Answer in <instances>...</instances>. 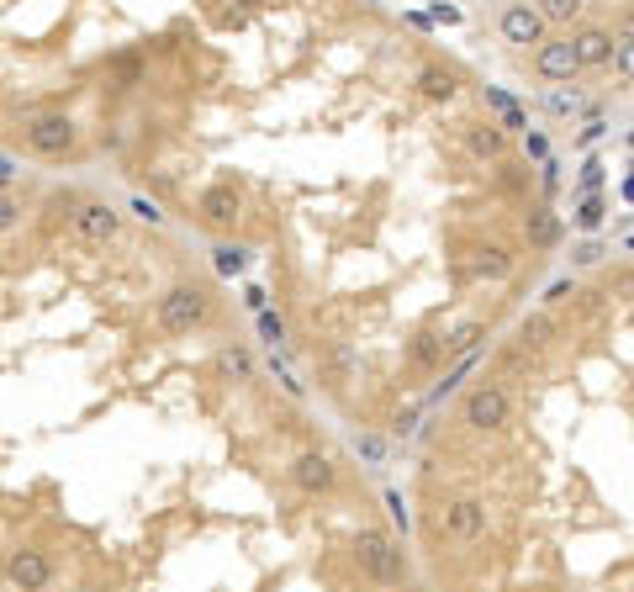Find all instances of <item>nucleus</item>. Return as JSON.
<instances>
[{
  "label": "nucleus",
  "instance_id": "f257e3e1",
  "mask_svg": "<svg viewBox=\"0 0 634 592\" xmlns=\"http://www.w3.org/2000/svg\"><path fill=\"white\" fill-rule=\"evenodd\" d=\"M154 323L164 339H191L212 323V291L201 281H175L170 291L154 302Z\"/></svg>",
  "mask_w": 634,
  "mask_h": 592
},
{
  "label": "nucleus",
  "instance_id": "f03ea898",
  "mask_svg": "<svg viewBox=\"0 0 634 592\" xmlns=\"http://www.w3.org/2000/svg\"><path fill=\"white\" fill-rule=\"evenodd\" d=\"M354 566L376 587H407V550L376 524H365L354 534Z\"/></svg>",
  "mask_w": 634,
  "mask_h": 592
},
{
  "label": "nucleus",
  "instance_id": "7ed1b4c3",
  "mask_svg": "<svg viewBox=\"0 0 634 592\" xmlns=\"http://www.w3.org/2000/svg\"><path fill=\"white\" fill-rule=\"evenodd\" d=\"M460 423L476 434H502L513 423V397L502 381H476L471 392L460 397Z\"/></svg>",
  "mask_w": 634,
  "mask_h": 592
},
{
  "label": "nucleus",
  "instance_id": "20e7f679",
  "mask_svg": "<svg viewBox=\"0 0 634 592\" xmlns=\"http://www.w3.org/2000/svg\"><path fill=\"white\" fill-rule=\"evenodd\" d=\"M27 148L37 159H69L80 148V127H74L69 111H37L27 122Z\"/></svg>",
  "mask_w": 634,
  "mask_h": 592
},
{
  "label": "nucleus",
  "instance_id": "39448f33",
  "mask_svg": "<svg viewBox=\"0 0 634 592\" xmlns=\"http://www.w3.org/2000/svg\"><path fill=\"white\" fill-rule=\"evenodd\" d=\"M497 32H502V43H513V48H539L550 37V22L539 16L534 0H508L497 16Z\"/></svg>",
  "mask_w": 634,
  "mask_h": 592
},
{
  "label": "nucleus",
  "instance_id": "423d86ee",
  "mask_svg": "<svg viewBox=\"0 0 634 592\" xmlns=\"http://www.w3.org/2000/svg\"><path fill=\"white\" fill-rule=\"evenodd\" d=\"M69 228H74V238H85V244H111V238L122 233V212L111 207V201H74Z\"/></svg>",
  "mask_w": 634,
  "mask_h": 592
},
{
  "label": "nucleus",
  "instance_id": "0eeeda50",
  "mask_svg": "<svg viewBox=\"0 0 634 592\" xmlns=\"http://www.w3.org/2000/svg\"><path fill=\"white\" fill-rule=\"evenodd\" d=\"M196 212H201V222H207V228L233 233L238 217H244V196H238L233 180H217V185H207V191L196 196Z\"/></svg>",
  "mask_w": 634,
  "mask_h": 592
},
{
  "label": "nucleus",
  "instance_id": "6e6552de",
  "mask_svg": "<svg viewBox=\"0 0 634 592\" xmlns=\"http://www.w3.org/2000/svg\"><path fill=\"white\" fill-rule=\"evenodd\" d=\"M6 582H11L16 592H48V587H53V561H48V550H32V545L11 550V555H6Z\"/></svg>",
  "mask_w": 634,
  "mask_h": 592
},
{
  "label": "nucleus",
  "instance_id": "1a4fd4ad",
  "mask_svg": "<svg viewBox=\"0 0 634 592\" xmlns=\"http://www.w3.org/2000/svg\"><path fill=\"white\" fill-rule=\"evenodd\" d=\"M439 524L455 545H471V540L487 534V503H481V497H450L444 513H439Z\"/></svg>",
  "mask_w": 634,
  "mask_h": 592
},
{
  "label": "nucleus",
  "instance_id": "9d476101",
  "mask_svg": "<svg viewBox=\"0 0 634 592\" xmlns=\"http://www.w3.org/2000/svg\"><path fill=\"white\" fill-rule=\"evenodd\" d=\"M534 74L550 85H566L582 74V64H576V48H571V32L566 37H545V43L534 48Z\"/></svg>",
  "mask_w": 634,
  "mask_h": 592
},
{
  "label": "nucleus",
  "instance_id": "9b49d317",
  "mask_svg": "<svg viewBox=\"0 0 634 592\" xmlns=\"http://www.w3.org/2000/svg\"><path fill=\"white\" fill-rule=\"evenodd\" d=\"M291 481H296L307 497H328L333 487H339V466H333L323 450H302V455L291 460Z\"/></svg>",
  "mask_w": 634,
  "mask_h": 592
},
{
  "label": "nucleus",
  "instance_id": "f8f14e48",
  "mask_svg": "<svg viewBox=\"0 0 634 592\" xmlns=\"http://www.w3.org/2000/svg\"><path fill=\"white\" fill-rule=\"evenodd\" d=\"M571 48H576V64L582 69H608L613 64V27H598V22H587V27H576L571 32Z\"/></svg>",
  "mask_w": 634,
  "mask_h": 592
},
{
  "label": "nucleus",
  "instance_id": "ddd939ff",
  "mask_svg": "<svg viewBox=\"0 0 634 592\" xmlns=\"http://www.w3.org/2000/svg\"><path fill=\"white\" fill-rule=\"evenodd\" d=\"M418 96L434 101V106H450V101L460 96V74L444 69V64H423V69H418Z\"/></svg>",
  "mask_w": 634,
  "mask_h": 592
},
{
  "label": "nucleus",
  "instance_id": "4468645a",
  "mask_svg": "<svg viewBox=\"0 0 634 592\" xmlns=\"http://www.w3.org/2000/svg\"><path fill=\"white\" fill-rule=\"evenodd\" d=\"M502 148H508V127H497V122L465 127V154L471 159H502Z\"/></svg>",
  "mask_w": 634,
  "mask_h": 592
},
{
  "label": "nucleus",
  "instance_id": "2eb2a0df",
  "mask_svg": "<svg viewBox=\"0 0 634 592\" xmlns=\"http://www.w3.org/2000/svg\"><path fill=\"white\" fill-rule=\"evenodd\" d=\"M524 233H529L534 249H555V244H561V212L545 207V201H534L529 217H524Z\"/></svg>",
  "mask_w": 634,
  "mask_h": 592
},
{
  "label": "nucleus",
  "instance_id": "dca6fc26",
  "mask_svg": "<svg viewBox=\"0 0 634 592\" xmlns=\"http://www.w3.org/2000/svg\"><path fill=\"white\" fill-rule=\"evenodd\" d=\"M212 370H217V381L244 386V381H254V355H249L244 344H222V349H217V360H212Z\"/></svg>",
  "mask_w": 634,
  "mask_h": 592
},
{
  "label": "nucleus",
  "instance_id": "f3484780",
  "mask_svg": "<svg viewBox=\"0 0 634 592\" xmlns=\"http://www.w3.org/2000/svg\"><path fill=\"white\" fill-rule=\"evenodd\" d=\"M487 106L497 111V127H508V133H524V127H529L524 106H518V101L508 96V90H492V85H487Z\"/></svg>",
  "mask_w": 634,
  "mask_h": 592
},
{
  "label": "nucleus",
  "instance_id": "a211bd4d",
  "mask_svg": "<svg viewBox=\"0 0 634 592\" xmlns=\"http://www.w3.org/2000/svg\"><path fill=\"white\" fill-rule=\"evenodd\" d=\"M476 275H481V281H508V275H513V254L502 244L476 249Z\"/></svg>",
  "mask_w": 634,
  "mask_h": 592
},
{
  "label": "nucleus",
  "instance_id": "6ab92c4d",
  "mask_svg": "<svg viewBox=\"0 0 634 592\" xmlns=\"http://www.w3.org/2000/svg\"><path fill=\"white\" fill-rule=\"evenodd\" d=\"M534 6H539V16H545L550 27H571L576 16H582L587 0H534Z\"/></svg>",
  "mask_w": 634,
  "mask_h": 592
},
{
  "label": "nucleus",
  "instance_id": "aec40b11",
  "mask_svg": "<svg viewBox=\"0 0 634 592\" xmlns=\"http://www.w3.org/2000/svg\"><path fill=\"white\" fill-rule=\"evenodd\" d=\"M22 217H27V207H22V196H16V191H6V185H0V238H6V233H16V228H22Z\"/></svg>",
  "mask_w": 634,
  "mask_h": 592
},
{
  "label": "nucleus",
  "instance_id": "412c9836",
  "mask_svg": "<svg viewBox=\"0 0 634 592\" xmlns=\"http://www.w3.org/2000/svg\"><path fill=\"white\" fill-rule=\"evenodd\" d=\"M576 222H582L587 233H592V228H598V222H603V196H598V191H587V201H582V207H576Z\"/></svg>",
  "mask_w": 634,
  "mask_h": 592
},
{
  "label": "nucleus",
  "instance_id": "4be33fe9",
  "mask_svg": "<svg viewBox=\"0 0 634 592\" xmlns=\"http://www.w3.org/2000/svg\"><path fill=\"white\" fill-rule=\"evenodd\" d=\"M613 74H619V85H634V43L613 48Z\"/></svg>",
  "mask_w": 634,
  "mask_h": 592
},
{
  "label": "nucleus",
  "instance_id": "5701e85b",
  "mask_svg": "<svg viewBox=\"0 0 634 592\" xmlns=\"http://www.w3.org/2000/svg\"><path fill=\"white\" fill-rule=\"evenodd\" d=\"M212 254H217V270H222V275H238V270H244V249H238V244H217Z\"/></svg>",
  "mask_w": 634,
  "mask_h": 592
},
{
  "label": "nucleus",
  "instance_id": "b1692460",
  "mask_svg": "<svg viewBox=\"0 0 634 592\" xmlns=\"http://www.w3.org/2000/svg\"><path fill=\"white\" fill-rule=\"evenodd\" d=\"M133 212L148 222V228H159V222H164V212H159V201H148V196H133Z\"/></svg>",
  "mask_w": 634,
  "mask_h": 592
},
{
  "label": "nucleus",
  "instance_id": "393cba45",
  "mask_svg": "<svg viewBox=\"0 0 634 592\" xmlns=\"http://www.w3.org/2000/svg\"><path fill=\"white\" fill-rule=\"evenodd\" d=\"M476 333H481L476 323H465V328H455V333H450V339H444V344H450V349H471V344H476Z\"/></svg>",
  "mask_w": 634,
  "mask_h": 592
},
{
  "label": "nucleus",
  "instance_id": "a878e982",
  "mask_svg": "<svg viewBox=\"0 0 634 592\" xmlns=\"http://www.w3.org/2000/svg\"><path fill=\"white\" fill-rule=\"evenodd\" d=\"M582 185H587V191H598V185H603V159H587L582 164Z\"/></svg>",
  "mask_w": 634,
  "mask_h": 592
},
{
  "label": "nucleus",
  "instance_id": "bb28decb",
  "mask_svg": "<svg viewBox=\"0 0 634 592\" xmlns=\"http://www.w3.org/2000/svg\"><path fill=\"white\" fill-rule=\"evenodd\" d=\"M613 43H634V6L619 16V27H613Z\"/></svg>",
  "mask_w": 634,
  "mask_h": 592
},
{
  "label": "nucleus",
  "instance_id": "cd10ccee",
  "mask_svg": "<svg viewBox=\"0 0 634 592\" xmlns=\"http://www.w3.org/2000/svg\"><path fill=\"white\" fill-rule=\"evenodd\" d=\"M545 333H550L545 318H529V323H524V344H545Z\"/></svg>",
  "mask_w": 634,
  "mask_h": 592
},
{
  "label": "nucleus",
  "instance_id": "c85d7f7f",
  "mask_svg": "<svg viewBox=\"0 0 634 592\" xmlns=\"http://www.w3.org/2000/svg\"><path fill=\"white\" fill-rule=\"evenodd\" d=\"M603 254H608V249L598 244V238H592V244H582V249H576V265H598Z\"/></svg>",
  "mask_w": 634,
  "mask_h": 592
},
{
  "label": "nucleus",
  "instance_id": "c756f323",
  "mask_svg": "<svg viewBox=\"0 0 634 592\" xmlns=\"http://www.w3.org/2000/svg\"><path fill=\"white\" fill-rule=\"evenodd\" d=\"M265 339H270V344H281V339H286V323H281V318H270V312H265Z\"/></svg>",
  "mask_w": 634,
  "mask_h": 592
},
{
  "label": "nucleus",
  "instance_id": "7c9ffc66",
  "mask_svg": "<svg viewBox=\"0 0 634 592\" xmlns=\"http://www.w3.org/2000/svg\"><path fill=\"white\" fill-rule=\"evenodd\" d=\"M386 508H391V518H397V524L407 529V508H402V497H397V492H386Z\"/></svg>",
  "mask_w": 634,
  "mask_h": 592
},
{
  "label": "nucleus",
  "instance_id": "2f4dec72",
  "mask_svg": "<svg viewBox=\"0 0 634 592\" xmlns=\"http://www.w3.org/2000/svg\"><path fill=\"white\" fill-rule=\"evenodd\" d=\"M566 291H571V281H566V275H561V281H555L545 296H550V302H566Z\"/></svg>",
  "mask_w": 634,
  "mask_h": 592
},
{
  "label": "nucleus",
  "instance_id": "473e14b6",
  "mask_svg": "<svg viewBox=\"0 0 634 592\" xmlns=\"http://www.w3.org/2000/svg\"><path fill=\"white\" fill-rule=\"evenodd\" d=\"M238 6H244V11H265L270 0H238Z\"/></svg>",
  "mask_w": 634,
  "mask_h": 592
},
{
  "label": "nucleus",
  "instance_id": "72a5a7b5",
  "mask_svg": "<svg viewBox=\"0 0 634 592\" xmlns=\"http://www.w3.org/2000/svg\"><path fill=\"white\" fill-rule=\"evenodd\" d=\"M74 592H101V587H74Z\"/></svg>",
  "mask_w": 634,
  "mask_h": 592
},
{
  "label": "nucleus",
  "instance_id": "f704fd0d",
  "mask_svg": "<svg viewBox=\"0 0 634 592\" xmlns=\"http://www.w3.org/2000/svg\"><path fill=\"white\" fill-rule=\"evenodd\" d=\"M360 6H376V0H360Z\"/></svg>",
  "mask_w": 634,
  "mask_h": 592
},
{
  "label": "nucleus",
  "instance_id": "c9c22d12",
  "mask_svg": "<svg viewBox=\"0 0 634 592\" xmlns=\"http://www.w3.org/2000/svg\"><path fill=\"white\" fill-rule=\"evenodd\" d=\"M302 6H317V0H302Z\"/></svg>",
  "mask_w": 634,
  "mask_h": 592
}]
</instances>
